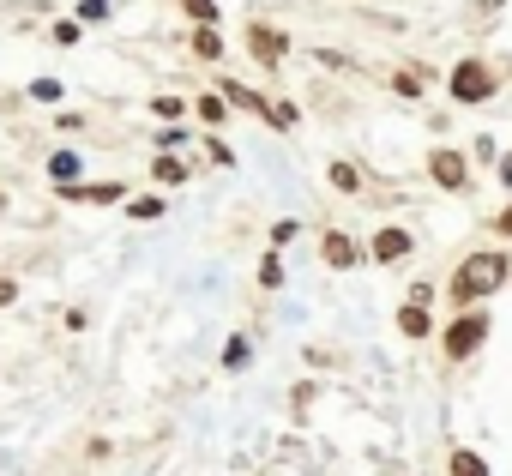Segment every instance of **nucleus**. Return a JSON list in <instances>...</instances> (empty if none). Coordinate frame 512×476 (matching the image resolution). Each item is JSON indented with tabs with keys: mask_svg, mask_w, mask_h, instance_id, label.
Returning a JSON list of instances; mask_svg holds the SVG:
<instances>
[{
	"mask_svg": "<svg viewBox=\"0 0 512 476\" xmlns=\"http://www.w3.org/2000/svg\"><path fill=\"white\" fill-rule=\"evenodd\" d=\"M266 235H272V254H278V248H290L296 235H302V223H296V217H278V223H272Z\"/></svg>",
	"mask_w": 512,
	"mask_h": 476,
	"instance_id": "nucleus-20",
	"label": "nucleus"
},
{
	"mask_svg": "<svg viewBox=\"0 0 512 476\" xmlns=\"http://www.w3.org/2000/svg\"><path fill=\"white\" fill-rule=\"evenodd\" d=\"M326 181H332L338 193H362V169H356L350 157H332V169H326Z\"/></svg>",
	"mask_w": 512,
	"mask_h": 476,
	"instance_id": "nucleus-14",
	"label": "nucleus"
},
{
	"mask_svg": "<svg viewBox=\"0 0 512 476\" xmlns=\"http://www.w3.org/2000/svg\"><path fill=\"white\" fill-rule=\"evenodd\" d=\"M49 37H55V43H61V49H73V43H79V19H61V25H55V31H49Z\"/></svg>",
	"mask_w": 512,
	"mask_h": 476,
	"instance_id": "nucleus-25",
	"label": "nucleus"
},
{
	"mask_svg": "<svg viewBox=\"0 0 512 476\" xmlns=\"http://www.w3.org/2000/svg\"><path fill=\"white\" fill-rule=\"evenodd\" d=\"M181 139H187V133H181V127H163V133H157V151H175V145H181Z\"/></svg>",
	"mask_w": 512,
	"mask_h": 476,
	"instance_id": "nucleus-29",
	"label": "nucleus"
},
{
	"mask_svg": "<svg viewBox=\"0 0 512 476\" xmlns=\"http://www.w3.org/2000/svg\"><path fill=\"white\" fill-rule=\"evenodd\" d=\"M247 356H253V350H247V338L235 332V338L223 344V368H229V374H241V368H247Z\"/></svg>",
	"mask_w": 512,
	"mask_h": 476,
	"instance_id": "nucleus-18",
	"label": "nucleus"
},
{
	"mask_svg": "<svg viewBox=\"0 0 512 476\" xmlns=\"http://www.w3.org/2000/svg\"><path fill=\"white\" fill-rule=\"evenodd\" d=\"M446 91H452V103H470V109H476V103L494 97V67L476 61V55H464V61L446 73Z\"/></svg>",
	"mask_w": 512,
	"mask_h": 476,
	"instance_id": "nucleus-3",
	"label": "nucleus"
},
{
	"mask_svg": "<svg viewBox=\"0 0 512 476\" xmlns=\"http://www.w3.org/2000/svg\"><path fill=\"white\" fill-rule=\"evenodd\" d=\"M476 157H482V163H500V145H494V133H476Z\"/></svg>",
	"mask_w": 512,
	"mask_h": 476,
	"instance_id": "nucleus-27",
	"label": "nucleus"
},
{
	"mask_svg": "<svg viewBox=\"0 0 512 476\" xmlns=\"http://www.w3.org/2000/svg\"><path fill=\"white\" fill-rule=\"evenodd\" d=\"M446 476H494V470H488V458L476 446H452L446 452Z\"/></svg>",
	"mask_w": 512,
	"mask_h": 476,
	"instance_id": "nucleus-9",
	"label": "nucleus"
},
{
	"mask_svg": "<svg viewBox=\"0 0 512 476\" xmlns=\"http://www.w3.org/2000/svg\"><path fill=\"white\" fill-rule=\"evenodd\" d=\"M410 248H416V235H410L404 223H386V229H374V242H368V260H380V266H398Z\"/></svg>",
	"mask_w": 512,
	"mask_h": 476,
	"instance_id": "nucleus-6",
	"label": "nucleus"
},
{
	"mask_svg": "<svg viewBox=\"0 0 512 476\" xmlns=\"http://www.w3.org/2000/svg\"><path fill=\"white\" fill-rule=\"evenodd\" d=\"M272 127L290 133V127H296V103H272Z\"/></svg>",
	"mask_w": 512,
	"mask_h": 476,
	"instance_id": "nucleus-26",
	"label": "nucleus"
},
{
	"mask_svg": "<svg viewBox=\"0 0 512 476\" xmlns=\"http://www.w3.org/2000/svg\"><path fill=\"white\" fill-rule=\"evenodd\" d=\"M31 97H37V103H61V97H67V85L43 73V79H31Z\"/></svg>",
	"mask_w": 512,
	"mask_h": 476,
	"instance_id": "nucleus-21",
	"label": "nucleus"
},
{
	"mask_svg": "<svg viewBox=\"0 0 512 476\" xmlns=\"http://www.w3.org/2000/svg\"><path fill=\"white\" fill-rule=\"evenodd\" d=\"M320 260H326L332 272H350V266L362 260V242H356L350 229H326V235H320Z\"/></svg>",
	"mask_w": 512,
	"mask_h": 476,
	"instance_id": "nucleus-7",
	"label": "nucleus"
},
{
	"mask_svg": "<svg viewBox=\"0 0 512 476\" xmlns=\"http://www.w3.org/2000/svg\"><path fill=\"white\" fill-rule=\"evenodd\" d=\"M181 109H187V103H181L175 91H169V97H151V115H157V121H169V127L181 121Z\"/></svg>",
	"mask_w": 512,
	"mask_h": 476,
	"instance_id": "nucleus-22",
	"label": "nucleus"
},
{
	"mask_svg": "<svg viewBox=\"0 0 512 476\" xmlns=\"http://www.w3.org/2000/svg\"><path fill=\"white\" fill-rule=\"evenodd\" d=\"M79 169H85L79 151H55V157H49V181H55V193H61V187H79Z\"/></svg>",
	"mask_w": 512,
	"mask_h": 476,
	"instance_id": "nucleus-10",
	"label": "nucleus"
},
{
	"mask_svg": "<svg viewBox=\"0 0 512 476\" xmlns=\"http://www.w3.org/2000/svg\"><path fill=\"white\" fill-rule=\"evenodd\" d=\"M0 211H7V193H0Z\"/></svg>",
	"mask_w": 512,
	"mask_h": 476,
	"instance_id": "nucleus-34",
	"label": "nucleus"
},
{
	"mask_svg": "<svg viewBox=\"0 0 512 476\" xmlns=\"http://www.w3.org/2000/svg\"><path fill=\"white\" fill-rule=\"evenodd\" d=\"M260 284H266V290H284V260H278V254L260 260Z\"/></svg>",
	"mask_w": 512,
	"mask_h": 476,
	"instance_id": "nucleus-23",
	"label": "nucleus"
},
{
	"mask_svg": "<svg viewBox=\"0 0 512 476\" xmlns=\"http://www.w3.org/2000/svg\"><path fill=\"white\" fill-rule=\"evenodd\" d=\"M494 175H500V187H512V157H500V163H494Z\"/></svg>",
	"mask_w": 512,
	"mask_h": 476,
	"instance_id": "nucleus-33",
	"label": "nucleus"
},
{
	"mask_svg": "<svg viewBox=\"0 0 512 476\" xmlns=\"http://www.w3.org/2000/svg\"><path fill=\"white\" fill-rule=\"evenodd\" d=\"M19 302V278H0V308H13Z\"/></svg>",
	"mask_w": 512,
	"mask_h": 476,
	"instance_id": "nucleus-31",
	"label": "nucleus"
},
{
	"mask_svg": "<svg viewBox=\"0 0 512 476\" xmlns=\"http://www.w3.org/2000/svg\"><path fill=\"white\" fill-rule=\"evenodd\" d=\"M109 7H115V0H85V7H79V19H109Z\"/></svg>",
	"mask_w": 512,
	"mask_h": 476,
	"instance_id": "nucleus-28",
	"label": "nucleus"
},
{
	"mask_svg": "<svg viewBox=\"0 0 512 476\" xmlns=\"http://www.w3.org/2000/svg\"><path fill=\"white\" fill-rule=\"evenodd\" d=\"M512 284V260L506 254H494V248H476V254H464L458 260V272L446 278V296H452V314H464V308H482L494 290H506Z\"/></svg>",
	"mask_w": 512,
	"mask_h": 476,
	"instance_id": "nucleus-1",
	"label": "nucleus"
},
{
	"mask_svg": "<svg viewBox=\"0 0 512 476\" xmlns=\"http://www.w3.org/2000/svg\"><path fill=\"white\" fill-rule=\"evenodd\" d=\"M428 181H434L440 193H470V157L452 151V145H434V151H428Z\"/></svg>",
	"mask_w": 512,
	"mask_h": 476,
	"instance_id": "nucleus-4",
	"label": "nucleus"
},
{
	"mask_svg": "<svg viewBox=\"0 0 512 476\" xmlns=\"http://www.w3.org/2000/svg\"><path fill=\"white\" fill-rule=\"evenodd\" d=\"M434 302V284H410V308H428Z\"/></svg>",
	"mask_w": 512,
	"mask_h": 476,
	"instance_id": "nucleus-30",
	"label": "nucleus"
},
{
	"mask_svg": "<svg viewBox=\"0 0 512 476\" xmlns=\"http://www.w3.org/2000/svg\"><path fill=\"white\" fill-rule=\"evenodd\" d=\"M151 181H157V187H181V181H187V163H181L175 151H157V157H151Z\"/></svg>",
	"mask_w": 512,
	"mask_h": 476,
	"instance_id": "nucleus-11",
	"label": "nucleus"
},
{
	"mask_svg": "<svg viewBox=\"0 0 512 476\" xmlns=\"http://www.w3.org/2000/svg\"><path fill=\"white\" fill-rule=\"evenodd\" d=\"M193 109H199V121H211V127H223V115H229V103H223V91H205V97H199Z\"/></svg>",
	"mask_w": 512,
	"mask_h": 476,
	"instance_id": "nucleus-16",
	"label": "nucleus"
},
{
	"mask_svg": "<svg viewBox=\"0 0 512 476\" xmlns=\"http://www.w3.org/2000/svg\"><path fill=\"white\" fill-rule=\"evenodd\" d=\"M398 332H404L410 344H416V338H434V320H428V308H410V302H404V308H398Z\"/></svg>",
	"mask_w": 512,
	"mask_h": 476,
	"instance_id": "nucleus-13",
	"label": "nucleus"
},
{
	"mask_svg": "<svg viewBox=\"0 0 512 476\" xmlns=\"http://www.w3.org/2000/svg\"><path fill=\"white\" fill-rule=\"evenodd\" d=\"M488 332H494V320H488L482 308H464V314H452V326L440 332V350H446V362H470V356L488 344Z\"/></svg>",
	"mask_w": 512,
	"mask_h": 476,
	"instance_id": "nucleus-2",
	"label": "nucleus"
},
{
	"mask_svg": "<svg viewBox=\"0 0 512 476\" xmlns=\"http://www.w3.org/2000/svg\"><path fill=\"white\" fill-rule=\"evenodd\" d=\"M127 217H133V223H157V217H163V199H157V193H151V199H127Z\"/></svg>",
	"mask_w": 512,
	"mask_h": 476,
	"instance_id": "nucleus-17",
	"label": "nucleus"
},
{
	"mask_svg": "<svg viewBox=\"0 0 512 476\" xmlns=\"http://www.w3.org/2000/svg\"><path fill=\"white\" fill-rule=\"evenodd\" d=\"M181 13L193 19V25H217L223 13H217V0H181Z\"/></svg>",
	"mask_w": 512,
	"mask_h": 476,
	"instance_id": "nucleus-19",
	"label": "nucleus"
},
{
	"mask_svg": "<svg viewBox=\"0 0 512 476\" xmlns=\"http://www.w3.org/2000/svg\"><path fill=\"white\" fill-rule=\"evenodd\" d=\"M217 91H223V103H229V109H247V115H260V121H272V103H266L260 91H247V85H235V79H223Z\"/></svg>",
	"mask_w": 512,
	"mask_h": 476,
	"instance_id": "nucleus-8",
	"label": "nucleus"
},
{
	"mask_svg": "<svg viewBox=\"0 0 512 476\" xmlns=\"http://www.w3.org/2000/svg\"><path fill=\"white\" fill-rule=\"evenodd\" d=\"M247 55L260 61L266 73H278V67H284V55H290V37H284L278 25H260V19H253V25H247Z\"/></svg>",
	"mask_w": 512,
	"mask_h": 476,
	"instance_id": "nucleus-5",
	"label": "nucleus"
},
{
	"mask_svg": "<svg viewBox=\"0 0 512 476\" xmlns=\"http://www.w3.org/2000/svg\"><path fill=\"white\" fill-rule=\"evenodd\" d=\"M187 43H193V55H199V61H223V31H217V25H193V37H187Z\"/></svg>",
	"mask_w": 512,
	"mask_h": 476,
	"instance_id": "nucleus-12",
	"label": "nucleus"
},
{
	"mask_svg": "<svg viewBox=\"0 0 512 476\" xmlns=\"http://www.w3.org/2000/svg\"><path fill=\"white\" fill-rule=\"evenodd\" d=\"M205 151H211V163H217V169H235V151H229V145H223V139H217V133H211V139H205Z\"/></svg>",
	"mask_w": 512,
	"mask_h": 476,
	"instance_id": "nucleus-24",
	"label": "nucleus"
},
{
	"mask_svg": "<svg viewBox=\"0 0 512 476\" xmlns=\"http://www.w3.org/2000/svg\"><path fill=\"white\" fill-rule=\"evenodd\" d=\"M494 235H506V242H512V205H500V217H494Z\"/></svg>",
	"mask_w": 512,
	"mask_h": 476,
	"instance_id": "nucleus-32",
	"label": "nucleus"
},
{
	"mask_svg": "<svg viewBox=\"0 0 512 476\" xmlns=\"http://www.w3.org/2000/svg\"><path fill=\"white\" fill-rule=\"evenodd\" d=\"M422 85H428V73H422V67H410V73H392V91H398V97H410V103L422 97Z\"/></svg>",
	"mask_w": 512,
	"mask_h": 476,
	"instance_id": "nucleus-15",
	"label": "nucleus"
}]
</instances>
